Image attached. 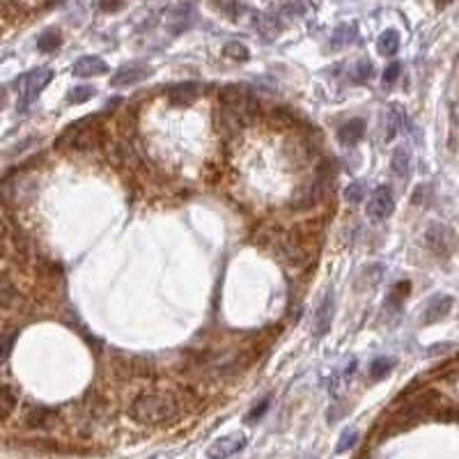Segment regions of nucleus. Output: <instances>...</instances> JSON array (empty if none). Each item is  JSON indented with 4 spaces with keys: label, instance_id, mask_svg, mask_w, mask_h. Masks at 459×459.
<instances>
[{
    "label": "nucleus",
    "instance_id": "33",
    "mask_svg": "<svg viewBox=\"0 0 459 459\" xmlns=\"http://www.w3.org/2000/svg\"><path fill=\"white\" fill-rule=\"evenodd\" d=\"M122 3H124V0H99V5H101L103 12H117L122 8Z\"/></svg>",
    "mask_w": 459,
    "mask_h": 459
},
{
    "label": "nucleus",
    "instance_id": "18",
    "mask_svg": "<svg viewBox=\"0 0 459 459\" xmlns=\"http://www.w3.org/2000/svg\"><path fill=\"white\" fill-rule=\"evenodd\" d=\"M255 28L260 30V35L264 39H273L280 32V23L271 14H255Z\"/></svg>",
    "mask_w": 459,
    "mask_h": 459
},
{
    "label": "nucleus",
    "instance_id": "28",
    "mask_svg": "<svg viewBox=\"0 0 459 459\" xmlns=\"http://www.w3.org/2000/svg\"><path fill=\"white\" fill-rule=\"evenodd\" d=\"M14 343H16V331L12 329V331H8L5 333L3 338H0V365L5 363V360L10 358V353H12V347H14Z\"/></svg>",
    "mask_w": 459,
    "mask_h": 459
},
{
    "label": "nucleus",
    "instance_id": "5",
    "mask_svg": "<svg viewBox=\"0 0 459 459\" xmlns=\"http://www.w3.org/2000/svg\"><path fill=\"white\" fill-rule=\"evenodd\" d=\"M51 78H53V69L49 67H39L35 71H30V74H25L21 78V101H18V108L21 110L28 108L39 97V92L51 83Z\"/></svg>",
    "mask_w": 459,
    "mask_h": 459
},
{
    "label": "nucleus",
    "instance_id": "7",
    "mask_svg": "<svg viewBox=\"0 0 459 459\" xmlns=\"http://www.w3.org/2000/svg\"><path fill=\"white\" fill-rule=\"evenodd\" d=\"M147 76H149V67L145 62H127L117 69V74L110 78V83H113V88H127V85H134Z\"/></svg>",
    "mask_w": 459,
    "mask_h": 459
},
{
    "label": "nucleus",
    "instance_id": "29",
    "mask_svg": "<svg viewBox=\"0 0 459 459\" xmlns=\"http://www.w3.org/2000/svg\"><path fill=\"white\" fill-rule=\"evenodd\" d=\"M356 441H358V432H356V430H345L343 434H340V443H338L336 452H347V450H351L353 445H356Z\"/></svg>",
    "mask_w": 459,
    "mask_h": 459
},
{
    "label": "nucleus",
    "instance_id": "14",
    "mask_svg": "<svg viewBox=\"0 0 459 459\" xmlns=\"http://www.w3.org/2000/svg\"><path fill=\"white\" fill-rule=\"evenodd\" d=\"M170 99H173L175 103H179V106H184V103H191L198 99L200 95V85L193 83V81H186V83H177L175 88H170Z\"/></svg>",
    "mask_w": 459,
    "mask_h": 459
},
{
    "label": "nucleus",
    "instance_id": "6",
    "mask_svg": "<svg viewBox=\"0 0 459 459\" xmlns=\"http://www.w3.org/2000/svg\"><path fill=\"white\" fill-rule=\"evenodd\" d=\"M393 209H395V198H393L388 186H379L377 191L370 195V200H367V216H370L372 221L388 219Z\"/></svg>",
    "mask_w": 459,
    "mask_h": 459
},
{
    "label": "nucleus",
    "instance_id": "20",
    "mask_svg": "<svg viewBox=\"0 0 459 459\" xmlns=\"http://www.w3.org/2000/svg\"><path fill=\"white\" fill-rule=\"evenodd\" d=\"M60 44H62V37L58 30H46L42 32V37L37 39V49L42 51V53H51V51H55Z\"/></svg>",
    "mask_w": 459,
    "mask_h": 459
},
{
    "label": "nucleus",
    "instance_id": "1",
    "mask_svg": "<svg viewBox=\"0 0 459 459\" xmlns=\"http://www.w3.org/2000/svg\"><path fill=\"white\" fill-rule=\"evenodd\" d=\"M129 416L145 425H166L179 416V399L168 393H142L129 406Z\"/></svg>",
    "mask_w": 459,
    "mask_h": 459
},
{
    "label": "nucleus",
    "instance_id": "13",
    "mask_svg": "<svg viewBox=\"0 0 459 459\" xmlns=\"http://www.w3.org/2000/svg\"><path fill=\"white\" fill-rule=\"evenodd\" d=\"M108 74V64L97 55H85L74 64V76L90 78V76H101Z\"/></svg>",
    "mask_w": 459,
    "mask_h": 459
},
{
    "label": "nucleus",
    "instance_id": "11",
    "mask_svg": "<svg viewBox=\"0 0 459 459\" xmlns=\"http://www.w3.org/2000/svg\"><path fill=\"white\" fill-rule=\"evenodd\" d=\"M333 310H336V306H333V294L329 292L324 299H321V303L317 308V314H314V333H317V336L329 333L331 321H333Z\"/></svg>",
    "mask_w": 459,
    "mask_h": 459
},
{
    "label": "nucleus",
    "instance_id": "15",
    "mask_svg": "<svg viewBox=\"0 0 459 459\" xmlns=\"http://www.w3.org/2000/svg\"><path fill=\"white\" fill-rule=\"evenodd\" d=\"M404 122H406V117H404V108L402 106H390L388 108V113H386V140H390V138H395L397 136V131H402L404 129Z\"/></svg>",
    "mask_w": 459,
    "mask_h": 459
},
{
    "label": "nucleus",
    "instance_id": "34",
    "mask_svg": "<svg viewBox=\"0 0 459 459\" xmlns=\"http://www.w3.org/2000/svg\"><path fill=\"white\" fill-rule=\"evenodd\" d=\"M5 101H8V92H5V88L0 85V108L5 106Z\"/></svg>",
    "mask_w": 459,
    "mask_h": 459
},
{
    "label": "nucleus",
    "instance_id": "25",
    "mask_svg": "<svg viewBox=\"0 0 459 459\" xmlns=\"http://www.w3.org/2000/svg\"><path fill=\"white\" fill-rule=\"evenodd\" d=\"M363 198H365V184L363 182H351L349 186L345 188V200L349 202V205H358Z\"/></svg>",
    "mask_w": 459,
    "mask_h": 459
},
{
    "label": "nucleus",
    "instance_id": "4",
    "mask_svg": "<svg viewBox=\"0 0 459 459\" xmlns=\"http://www.w3.org/2000/svg\"><path fill=\"white\" fill-rule=\"evenodd\" d=\"M425 246L438 258H450L457 248V234L455 230L443 225V223H432L425 230Z\"/></svg>",
    "mask_w": 459,
    "mask_h": 459
},
{
    "label": "nucleus",
    "instance_id": "27",
    "mask_svg": "<svg viewBox=\"0 0 459 459\" xmlns=\"http://www.w3.org/2000/svg\"><path fill=\"white\" fill-rule=\"evenodd\" d=\"M212 5L216 10H221L225 16H230V18H237L239 12H241L239 0H212Z\"/></svg>",
    "mask_w": 459,
    "mask_h": 459
},
{
    "label": "nucleus",
    "instance_id": "2",
    "mask_svg": "<svg viewBox=\"0 0 459 459\" xmlns=\"http://www.w3.org/2000/svg\"><path fill=\"white\" fill-rule=\"evenodd\" d=\"M99 117H85L74 124H69L67 129L58 136L55 147L58 149H90L97 147L101 142V127L97 124Z\"/></svg>",
    "mask_w": 459,
    "mask_h": 459
},
{
    "label": "nucleus",
    "instance_id": "3",
    "mask_svg": "<svg viewBox=\"0 0 459 459\" xmlns=\"http://www.w3.org/2000/svg\"><path fill=\"white\" fill-rule=\"evenodd\" d=\"M221 106H225L230 110H234L244 122H251L260 110L258 99L241 85H227L221 92Z\"/></svg>",
    "mask_w": 459,
    "mask_h": 459
},
{
    "label": "nucleus",
    "instance_id": "21",
    "mask_svg": "<svg viewBox=\"0 0 459 459\" xmlns=\"http://www.w3.org/2000/svg\"><path fill=\"white\" fill-rule=\"evenodd\" d=\"M393 365H395V360L393 358H386V356H382V358H375L370 363V377L372 379H384V377H388L390 375V370H393Z\"/></svg>",
    "mask_w": 459,
    "mask_h": 459
},
{
    "label": "nucleus",
    "instance_id": "17",
    "mask_svg": "<svg viewBox=\"0 0 459 459\" xmlns=\"http://www.w3.org/2000/svg\"><path fill=\"white\" fill-rule=\"evenodd\" d=\"M390 168H393V173H395L397 177H409V173H411V154H409V149L397 147L395 152H393Z\"/></svg>",
    "mask_w": 459,
    "mask_h": 459
},
{
    "label": "nucleus",
    "instance_id": "16",
    "mask_svg": "<svg viewBox=\"0 0 459 459\" xmlns=\"http://www.w3.org/2000/svg\"><path fill=\"white\" fill-rule=\"evenodd\" d=\"M397 49H399V32L397 30H384L382 35H379V39H377V51L382 55H395L397 53Z\"/></svg>",
    "mask_w": 459,
    "mask_h": 459
},
{
    "label": "nucleus",
    "instance_id": "32",
    "mask_svg": "<svg viewBox=\"0 0 459 459\" xmlns=\"http://www.w3.org/2000/svg\"><path fill=\"white\" fill-rule=\"evenodd\" d=\"M269 404H271V397H264V399H262V402H260L258 406H255V409H253L251 413H248V423H255V421H258V418L264 416V411H269Z\"/></svg>",
    "mask_w": 459,
    "mask_h": 459
},
{
    "label": "nucleus",
    "instance_id": "26",
    "mask_svg": "<svg viewBox=\"0 0 459 459\" xmlns=\"http://www.w3.org/2000/svg\"><path fill=\"white\" fill-rule=\"evenodd\" d=\"M92 97H95V88H92V85H78V88H74L67 95V101L69 103H83V101L92 99Z\"/></svg>",
    "mask_w": 459,
    "mask_h": 459
},
{
    "label": "nucleus",
    "instance_id": "12",
    "mask_svg": "<svg viewBox=\"0 0 459 459\" xmlns=\"http://www.w3.org/2000/svg\"><path fill=\"white\" fill-rule=\"evenodd\" d=\"M363 138H365V122L360 120V117H353V120L345 122L338 131V140L347 147L356 145V142H360Z\"/></svg>",
    "mask_w": 459,
    "mask_h": 459
},
{
    "label": "nucleus",
    "instance_id": "31",
    "mask_svg": "<svg viewBox=\"0 0 459 459\" xmlns=\"http://www.w3.org/2000/svg\"><path fill=\"white\" fill-rule=\"evenodd\" d=\"M399 71H402V67H399V62H390L388 67L384 69V85H393L399 78Z\"/></svg>",
    "mask_w": 459,
    "mask_h": 459
},
{
    "label": "nucleus",
    "instance_id": "22",
    "mask_svg": "<svg viewBox=\"0 0 459 459\" xmlns=\"http://www.w3.org/2000/svg\"><path fill=\"white\" fill-rule=\"evenodd\" d=\"M55 416V411L51 409H42V406H37V409H32L28 413V418H25V423L30 425V427H44V425H49L51 418Z\"/></svg>",
    "mask_w": 459,
    "mask_h": 459
},
{
    "label": "nucleus",
    "instance_id": "30",
    "mask_svg": "<svg viewBox=\"0 0 459 459\" xmlns=\"http://www.w3.org/2000/svg\"><path fill=\"white\" fill-rule=\"evenodd\" d=\"M372 74H375V69H372V62L370 60H360L356 64V76H353V78L360 81V83H365V81H370Z\"/></svg>",
    "mask_w": 459,
    "mask_h": 459
},
{
    "label": "nucleus",
    "instance_id": "19",
    "mask_svg": "<svg viewBox=\"0 0 459 459\" xmlns=\"http://www.w3.org/2000/svg\"><path fill=\"white\" fill-rule=\"evenodd\" d=\"M14 406H16V395L8 388V386L0 384V423L12 416Z\"/></svg>",
    "mask_w": 459,
    "mask_h": 459
},
{
    "label": "nucleus",
    "instance_id": "23",
    "mask_svg": "<svg viewBox=\"0 0 459 459\" xmlns=\"http://www.w3.org/2000/svg\"><path fill=\"white\" fill-rule=\"evenodd\" d=\"M353 37H356V30H353V25H343V28H338L336 32H333L331 46H333V49H343V46L353 42Z\"/></svg>",
    "mask_w": 459,
    "mask_h": 459
},
{
    "label": "nucleus",
    "instance_id": "10",
    "mask_svg": "<svg viewBox=\"0 0 459 459\" xmlns=\"http://www.w3.org/2000/svg\"><path fill=\"white\" fill-rule=\"evenodd\" d=\"M193 18H195V12L191 5H179V8H175L170 12L168 28L173 35H182L184 30H188L193 25Z\"/></svg>",
    "mask_w": 459,
    "mask_h": 459
},
{
    "label": "nucleus",
    "instance_id": "9",
    "mask_svg": "<svg viewBox=\"0 0 459 459\" xmlns=\"http://www.w3.org/2000/svg\"><path fill=\"white\" fill-rule=\"evenodd\" d=\"M452 310V297L448 294H438L427 303L423 314V324H434V321H441L445 314Z\"/></svg>",
    "mask_w": 459,
    "mask_h": 459
},
{
    "label": "nucleus",
    "instance_id": "24",
    "mask_svg": "<svg viewBox=\"0 0 459 459\" xmlns=\"http://www.w3.org/2000/svg\"><path fill=\"white\" fill-rule=\"evenodd\" d=\"M223 53H225L227 58H232V60H239V62H246L248 58H251V53H248V49H246L244 44H239V42H230V44H225Z\"/></svg>",
    "mask_w": 459,
    "mask_h": 459
},
{
    "label": "nucleus",
    "instance_id": "8",
    "mask_svg": "<svg viewBox=\"0 0 459 459\" xmlns=\"http://www.w3.org/2000/svg\"><path fill=\"white\" fill-rule=\"evenodd\" d=\"M244 448H246V436L241 434V432H234V434L216 438L214 445L209 448V455L212 457H232V455H239Z\"/></svg>",
    "mask_w": 459,
    "mask_h": 459
}]
</instances>
